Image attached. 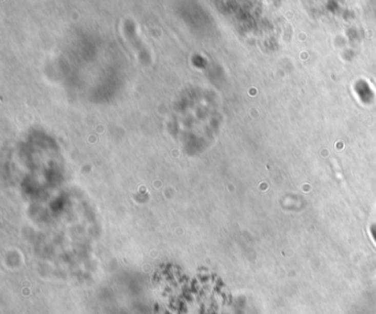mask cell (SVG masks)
I'll return each instance as SVG.
<instances>
[{"instance_id":"1","label":"cell","mask_w":376,"mask_h":314,"mask_svg":"<svg viewBox=\"0 0 376 314\" xmlns=\"http://www.w3.org/2000/svg\"><path fill=\"white\" fill-rule=\"evenodd\" d=\"M371 233H372V236L374 238V241L376 242V225H373L371 227Z\"/></svg>"}]
</instances>
